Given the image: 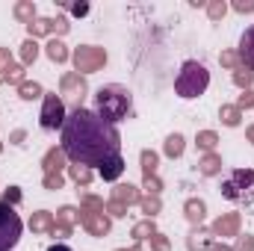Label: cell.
<instances>
[{"mask_svg": "<svg viewBox=\"0 0 254 251\" xmlns=\"http://www.w3.org/2000/svg\"><path fill=\"white\" fill-rule=\"evenodd\" d=\"M63 154L77 166H101L104 160L122 154V133L119 127L104 122L95 110L77 107L68 113L63 130H60Z\"/></svg>", "mask_w": 254, "mask_h": 251, "instance_id": "obj_1", "label": "cell"}, {"mask_svg": "<svg viewBox=\"0 0 254 251\" xmlns=\"http://www.w3.org/2000/svg\"><path fill=\"white\" fill-rule=\"evenodd\" d=\"M133 110V98L125 86H101L98 95H95V113L110 122V125H119L125 122Z\"/></svg>", "mask_w": 254, "mask_h": 251, "instance_id": "obj_2", "label": "cell"}, {"mask_svg": "<svg viewBox=\"0 0 254 251\" xmlns=\"http://www.w3.org/2000/svg\"><path fill=\"white\" fill-rule=\"evenodd\" d=\"M207 86H210V71H207V65H201L198 60H187V63L181 65V71H178V77H175V92H178V98L195 101V98H201V95L207 92Z\"/></svg>", "mask_w": 254, "mask_h": 251, "instance_id": "obj_3", "label": "cell"}, {"mask_svg": "<svg viewBox=\"0 0 254 251\" xmlns=\"http://www.w3.org/2000/svg\"><path fill=\"white\" fill-rule=\"evenodd\" d=\"M222 195L234 204L254 210V169H237L222 181Z\"/></svg>", "mask_w": 254, "mask_h": 251, "instance_id": "obj_4", "label": "cell"}, {"mask_svg": "<svg viewBox=\"0 0 254 251\" xmlns=\"http://www.w3.org/2000/svg\"><path fill=\"white\" fill-rule=\"evenodd\" d=\"M21 234H24V222L21 216L15 213L12 204L0 201V251H12L21 243Z\"/></svg>", "mask_w": 254, "mask_h": 251, "instance_id": "obj_5", "label": "cell"}, {"mask_svg": "<svg viewBox=\"0 0 254 251\" xmlns=\"http://www.w3.org/2000/svg\"><path fill=\"white\" fill-rule=\"evenodd\" d=\"M65 119V101L57 98V95H45V104H42V113H39V125L42 130H63Z\"/></svg>", "mask_w": 254, "mask_h": 251, "instance_id": "obj_6", "label": "cell"}, {"mask_svg": "<svg viewBox=\"0 0 254 251\" xmlns=\"http://www.w3.org/2000/svg\"><path fill=\"white\" fill-rule=\"evenodd\" d=\"M98 175L107 181V184H113V181H119L122 175H125V157L122 154H116V157H110V160H104L101 166H98Z\"/></svg>", "mask_w": 254, "mask_h": 251, "instance_id": "obj_7", "label": "cell"}, {"mask_svg": "<svg viewBox=\"0 0 254 251\" xmlns=\"http://www.w3.org/2000/svg\"><path fill=\"white\" fill-rule=\"evenodd\" d=\"M107 60V54H101V51H89V48H80L77 54H74V63L77 68H83V71H92L95 65H101Z\"/></svg>", "mask_w": 254, "mask_h": 251, "instance_id": "obj_8", "label": "cell"}, {"mask_svg": "<svg viewBox=\"0 0 254 251\" xmlns=\"http://www.w3.org/2000/svg\"><path fill=\"white\" fill-rule=\"evenodd\" d=\"M240 57H243L246 65L254 68V27H249V30L243 33V39H240Z\"/></svg>", "mask_w": 254, "mask_h": 251, "instance_id": "obj_9", "label": "cell"}, {"mask_svg": "<svg viewBox=\"0 0 254 251\" xmlns=\"http://www.w3.org/2000/svg\"><path fill=\"white\" fill-rule=\"evenodd\" d=\"M166 154H169V157H181V154H184V136H181V133H172V136L166 139Z\"/></svg>", "mask_w": 254, "mask_h": 251, "instance_id": "obj_10", "label": "cell"}, {"mask_svg": "<svg viewBox=\"0 0 254 251\" xmlns=\"http://www.w3.org/2000/svg\"><path fill=\"white\" fill-rule=\"evenodd\" d=\"M21 98H24V101H36V98H45V92H42L39 83H24V86H21Z\"/></svg>", "mask_w": 254, "mask_h": 251, "instance_id": "obj_11", "label": "cell"}, {"mask_svg": "<svg viewBox=\"0 0 254 251\" xmlns=\"http://www.w3.org/2000/svg\"><path fill=\"white\" fill-rule=\"evenodd\" d=\"M48 57H51L54 63H63L65 57H68V54H65V45L63 42H51V45H48Z\"/></svg>", "mask_w": 254, "mask_h": 251, "instance_id": "obj_12", "label": "cell"}, {"mask_svg": "<svg viewBox=\"0 0 254 251\" xmlns=\"http://www.w3.org/2000/svg\"><path fill=\"white\" fill-rule=\"evenodd\" d=\"M187 210H190L187 216H190L192 222H201V219H204V204H201V201H190Z\"/></svg>", "mask_w": 254, "mask_h": 251, "instance_id": "obj_13", "label": "cell"}, {"mask_svg": "<svg viewBox=\"0 0 254 251\" xmlns=\"http://www.w3.org/2000/svg\"><path fill=\"white\" fill-rule=\"evenodd\" d=\"M222 119H225V125H228V127L240 125V113H237V110H231V107H225V110H222Z\"/></svg>", "mask_w": 254, "mask_h": 251, "instance_id": "obj_14", "label": "cell"}, {"mask_svg": "<svg viewBox=\"0 0 254 251\" xmlns=\"http://www.w3.org/2000/svg\"><path fill=\"white\" fill-rule=\"evenodd\" d=\"M234 228H237V219H234V216H228V219H219L213 231H216V234H222V231H234Z\"/></svg>", "mask_w": 254, "mask_h": 251, "instance_id": "obj_15", "label": "cell"}, {"mask_svg": "<svg viewBox=\"0 0 254 251\" xmlns=\"http://www.w3.org/2000/svg\"><path fill=\"white\" fill-rule=\"evenodd\" d=\"M142 163H145V172H154V169H157V154L145 151V154H142Z\"/></svg>", "mask_w": 254, "mask_h": 251, "instance_id": "obj_16", "label": "cell"}, {"mask_svg": "<svg viewBox=\"0 0 254 251\" xmlns=\"http://www.w3.org/2000/svg\"><path fill=\"white\" fill-rule=\"evenodd\" d=\"M36 54H39V51H36V42H27V45H24V63H33Z\"/></svg>", "mask_w": 254, "mask_h": 251, "instance_id": "obj_17", "label": "cell"}, {"mask_svg": "<svg viewBox=\"0 0 254 251\" xmlns=\"http://www.w3.org/2000/svg\"><path fill=\"white\" fill-rule=\"evenodd\" d=\"M18 198H21V192H18V187H9L6 192H3V201H6V204H15Z\"/></svg>", "mask_w": 254, "mask_h": 251, "instance_id": "obj_18", "label": "cell"}, {"mask_svg": "<svg viewBox=\"0 0 254 251\" xmlns=\"http://www.w3.org/2000/svg\"><path fill=\"white\" fill-rule=\"evenodd\" d=\"M198 145H201V148H213V145H216V136H213V133H201V136H198Z\"/></svg>", "mask_w": 254, "mask_h": 251, "instance_id": "obj_19", "label": "cell"}, {"mask_svg": "<svg viewBox=\"0 0 254 251\" xmlns=\"http://www.w3.org/2000/svg\"><path fill=\"white\" fill-rule=\"evenodd\" d=\"M48 222H51V216H48V213H39L30 225H33V228H48Z\"/></svg>", "mask_w": 254, "mask_h": 251, "instance_id": "obj_20", "label": "cell"}, {"mask_svg": "<svg viewBox=\"0 0 254 251\" xmlns=\"http://www.w3.org/2000/svg\"><path fill=\"white\" fill-rule=\"evenodd\" d=\"M216 166H219V163H216L213 157H207V160H204V166H201V172H204V175H213V172H216Z\"/></svg>", "mask_w": 254, "mask_h": 251, "instance_id": "obj_21", "label": "cell"}, {"mask_svg": "<svg viewBox=\"0 0 254 251\" xmlns=\"http://www.w3.org/2000/svg\"><path fill=\"white\" fill-rule=\"evenodd\" d=\"M119 198H127V201H133V198H136L133 187H122V189H119Z\"/></svg>", "mask_w": 254, "mask_h": 251, "instance_id": "obj_22", "label": "cell"}, {"mask_svg": "<svg viewBox=\"0 0 254 251\" xmlns=\"http://www.w3.org/2000/svg\"><path fill=\"white\" fill-rule=\"evenodd\" d=\"M237 83H240V86H246V83H252V71H246V74H237Z\"/></svg>", "mask_w": 254, "mask_h": 251, "instance_id": "obj_23", "label": "cell"}, {"mask_svg": "<svg viewBox=\"0 0 254 251\" xmlns=\"http://www.w3.org/2000/svg\"><path fill=\"white\" fill-rule=\"evenodd\" d=\"M254 104V92H249V95H243V101H240V107H252Z\"/></svg>", "mask_w": 254, "mask_h": 251, "instance_id": "obj_24", "label": "cell"}, {"mask_svg": "<svg viewBox=\"0 0 254 251\" xmlns=\"http://www.w3.org/2000/svg\"><path fill=\"white\" fill-rule=\"evenodd\" d=\"M252 249H254L252 240H240V251H252Z\"/></svg>", "mask_w": 254, "mask_h": 251, "instance_id": "obj_25", "label": "cell"}, {"mask_svg": "<svg viewBox=\"0 0 254 251\" xmlns=\"http://www.w3.org/2000/svg\"><path fill=\"white\" fill-rule=\"evenodd\" d=\"M154 246H157V251H166V249H169V243H166L163 237H157V243H154Z\"/></svg>", "mask_w": 254, "mask_h": 251, "instance_id": "obj_26", "label": "cell"}, {"mask_svg": "<svg viewBox=\"0 0 254 251\" xmlns=\"http://www.w3.org/2000/svg\"><path fill=\"white\" fill-rule=\"evenodd\" d=\"M237 9H240V12H254V3H240Z\"/></svg>", "mask_w": 254, "mask_h": 251, "instance_id": "obj_27", "label": "cell"}, {"mask_svg": "<svg viewBox=\"0 0 254 251\" xmlns=\"http://www.w3.org/2000/svg\"><path fill=\"white\" fill-rule=\"evenodd\" d=\"M48 251H71V249H68L65 243H57V246H51V249H48Z\"/></svg>", "mask_w": 254, "mask_h": 251, "instance_id": "obj_28", "label": "cell"}, {"mask_svg": "<svg viewBox=\"0 0 254 251\" xmlns=\"http://www.w3.org/2000/svg\"><path fill=\"white\" fill-rule=\"evenodd\" d=\"M252 139H254V130H252Z\"/></svg>", "mask_w": 254, "mask_h": 251, "instance_id": "obj_29", "label": "cell"}]
</instances>
